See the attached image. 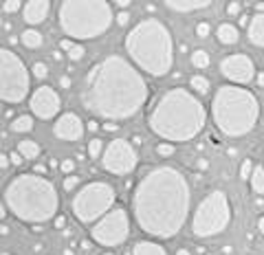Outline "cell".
I'll list each match as a JSON object with an SVG mask.
<instances>
[{"instance_id":"obj_18","label":"cell","mask_w":264,"mask_h":255,"mask_svg":"<svg viewBox=\"0 0 264 255\" xmlns=\"http://www.w3.org/2000/svg\"><path fill=\"white\" fill-rule=\"evenodd\" d=\"M247 35H249V42L253 47H264V14H255L251 18Z\"/></svg>"},{"instance_id":"obj_38","label":"cell","mask_w":264,"mask_h":255,"mask_svg":"<svg viewBox=\"0 0 264 255\" xmlns=\"http://www.w3.org/2000/svg\"><path fill=\"white\" fill-rule=\"evenodd\" d=\"M128 22H130V14L128 11H121V14L117 16V24H119V27H125Z\"/></svg>"},{"instance_id":"obj_34","label":"cell","mask_w":264,"mask_h":255,"mask_svg":"<svg viewBox=\"0 0 264 255\" xmlns=\"http://www.w3.org/2000/svg\"><path fill=\"white\" fill-rule=\"evenodd\" d=\"M60 170H62L66 176H71L73 172H75V161H71V159H66V161H62V163H60Z\"/></svg>"},{"instance_id":"obj_36","label":"cell","mask_w":264,"mask_h":255,"mask_svg":"<svg viewBox=\"0 0 264 255\" xmlns=\"http://www.w3.org/2000/svg\"><path fill=\"white\" fill-rule=\"evenodd\" d=\"M53 224H55V229L64 231V229H66V218H64V216H55V218H53Z\"/></svg>"},{"instance_id":"obj_17","label":"cell","mask_w":264,"mask_h":255,"mask_svg":"<svg viewBox=\"0 0 264 255\" xmlns=\"http://www.w3.org/2000/svg\"><path fill=\"white\" fill-rule=\"evenodd\" d=\"M211 5V0H168L165 7L172 11H178V14H189V11H198L205 9V7Z\"/></svg>"},{"instance_id":"obj_11","label":"cell","mask_w":264,"mask_h":255,"mask_svg":"<svg viewBox=\"0 0 264 255\" xmlns=\"http://www.w3.org/2000/svg\"><path fill=\"white\" fill-rule=\"evenodd\" d=\"M130 233V220L125 209L117 207L112 211H108L101 220H97L91 229V238L101 246H119L125 242Z\"/></svg>"},{"instance_id":"obj_44","label":"cell","mask_w":264,"mask_h":255,"mask_svg":"<svg viewBox=\"0 0 264 255\" xmlns=\"http://www.w3.org/2000/svg\"><path fill=\"white\" fill-rule=\"evenodd\" d=\"M249 22H251V20L247 18V16H240V20H238V27H247Z\"/></svg>"},{"instance_id":"obj_10","label":"cell","mask_w":264,"mask_h":255,"mask_svg":"<svg viewBox=\"0 0 264 255\" xmlns=\"http://www.w3.org/2000/svg\"><path fill=\"white\" fill-rule=\"evenodd\" d=\"M29 88L31 80L24 62L11 48H2L0 51V97L7 104H20L29 95Z\"/></svg>"},{"instance_id":"obj_37","label":"cell","mask_w":264,"mask_h":255,"mask_svg":"<svg viewBox=\"0 0 264 255\" xmlns=\"http://www.w3.org/2000/svg\"><path fill=\"white\" fill-rule=\"evenodd\" d=\"M9 159H11V163H14L16 167H20V165H22V159H24V156L20 154L18 150H16V152H11V154H9Z\"/></svg>"},{"instance_id":"obj_42","label":"cell","mask_w":264,"mask_h":255,"mask_svg":"<svg viewBox=\"0 0 264 255\" xmlns=\"http://www.w3.org/2000/svg\"><path fill=\"white\" fill-rule=\"evenodd\" d=\"M60 86H62V88H71V77L62 75V77H60Z\"/></svg>"},{"instance_id":"obj_32","label":"cell","mask_w":264,"mask_h":255,"mask_svg":"<svg viewBox=\"0 0 264 255\" xmlns=\"http://www.w3.org/2000/svg\"><path fill=\"white\" fill-rule=\"evenodd\" d=\"M33 75L38 77V80H44V77L48 75L47 64H42V62H35V64H33Z\"/></svg>"},{"instance_id":"obj_23","label":"cell","mask_w":264,"mask_h":255,"mask_svg":"<svg viewBox=\"0 0 264 255\" xmlns=\"http://www.w3.org/2000/svg\"><path fill=\"white\" fill-rule=\"evenodd\" d=\"M20 42L27 48H40L42 47V33L35 31V29H27V31H22V35H20Z\"/></svg>"},{"instance_id":"obj_40","label":"cell","mask_w":264,"mask_h":255,"mask_svg":"<svg viewBox=\"0 0 264 255\" xmlns=\"http://www.w3.org/2000/svg\"><path fill=\"white\" fill-rule=\"evenodd\" d=\"M73 47H75V42H73V40H71V38H64V40H62V42H60V48H62V51H66V53H68V51H71V48H73Z\"/></svg>"},{"instance_id":"obj_31","label":"cell","mask_w":264,"mask_h":255,"mask_svg":"<svg viewBox=\"0 0 264 255\" xmlns=\"http://www.w3.org/2000/svg\"><path fill=\"white\" fill-rule=\"evenodd\" d=\"M86 55V51H84L82 44H75V47L68 51V57H71V62H77V60H82V57Z\"/></svg>"},{"instance_id":"obj_39","label":"cell","mask_w":264,"mask_h":255,"mask_svg":"<svg viewBox=\"0 0 264 255\" xmlns=\"http://www.w3.org/2000/svg\"><path fill=\"white\" fill-rule=\"evenodd\" d=\"M227 14H229V16H238V14H240V2H229V5H227Z\"/></svg>"},{"instance_id":"obj_19","label":"cell","mask_w":264,"mask_h":255,"mask_svg":"<svg viewBox=\"0 0 264 255\" xmlns=\"http://www.w3.org/2000/svg\"><path fill=\"white\" fill-rule=\"evenodd\" d=\"M216 38L220 44H227V47H231V44H235L238 40H240V31H238V27L231 22H222L220 27H218L216 31Z\"/></svg>"},{"instance_id":"obj_52","label":"cell","mask_w":264,"mask_h":255,"mask_svg":"<svg viewBox=\"0 0 264 255\" xmlns=\"http://www.w3.org/2000/svg\"><path fill=\"white\" fill-rule=\"evenodd\" d=\"M231 251H233V249H231V246H222V253H227V255H231Z\"/></svg>"},{"instance_id":"obj_49","label":"cell","mask_w":264,"mask_h":255,"mask_svg":"<svg viewBox=\"0 0 264 255\" xmlns=\"http://www.w3.org/2000/svg\"><path fill=\"white\" fill-rule=\"evenodd\" d=\"M82 249L88 251V249H91V242H88V240H82Z\"/></svg>"},{"instance_id":"obj_35","label":"cell","mask_w":264,"mask_h":255,"mask_svg":"<svg viewBox=\"0 0 264 255\" xmlns=\"http://www.w3.org/2000/svg\"><path fill=\"white\" fill-rule=\"evenodd\" d=\"M209 22H198L196 24V33H198V38H207L209 35Z\"/></svg>"},{"instance_id":"obj_21","label":"cell","mask_w":264,"mask_h":255,"mask_svg":"<svg viewBox=\"0 0 264 255\" xmlns=\"http://www.w3.org/2000/svg\"><path fill=\"white\" fill-rule=\"evenodd\" d=\"M16 150L20 152V154L24 156V159H29V161H35V159H38L40 156V145L35 141H31V139H22V141L18 143V147H16Z\"/></svg>"},{"instance_id":"obj_43","label":"cell","mask_w":264,"mask_h":255,"mask_svg":"<svg viewBox=\"0 0 264 255\" xmlns=\"http://www.w3.org/2000/svg\"><path fill=\"white\" fill-rule=\"evenodd\" d=\"M44 172H47V167H44V165H35V167H33V174L44 176Z\"/></svg>"},{"instance_id":"obj_12","label":"cell","mask_w":264,"mask_h":255,"mask_svg":"<svg viewBox=\"0 0 264 255\" xmlns=\"http://www.w3.org/2000/svg\"><path fill=\"white\" fill-rule=\"evenodd\" d=\"M137 161H139V156H137L135 145L125 139H112L101 154L104 170L115 176H125L130 172H135Z\"/></svg>"},{"instance_id":"obj_27","label":"cell","mask_w":264,"mask_h":255,"mask_svg":"<svg viewBox=\"0 0 264 255\" xmlns=\"http://www.w3.org/2000/svg\"><path fill=\"white\" fill-rule=\"evenodd\" d=\"M104 154V141L101 139H93L91 143H88V156L91 159H97V156Z\"/></svg>"},{"instance_id":"obj_2","label":"cell","mask_w":264,"mask_h":255,"mask_svg":"<svg viewBox=\"0 0 264 255\" xmlns=\"http://www.w3.org/2000/svg\"><path fill=\"white\" fill-rule=\"evenodd\" d=\"M82 106L106 121L132 119L148 101V84L128 60L108 55L88 71L79 93Z\"/></svg>"},{"instance_id":"obj_8","label":"cell","mask_w":264,"mask_h":255,"mask_svg":"<svg viewBox=\"0 0 264 255\" xmlns=\"http://www.w3.org/2000/svg\"><path fill=\"white\" fill-rule=\"evenodd\" d=\"M231 222V205L225 191L216 189L202 198L194 211L192 233L196 238H211L222 233Z\"/></svg>"},{"instance_id":"obj_14","label":"cell","mask_w":264,"mask_h":255,"mask_svg":"<svg viewBox=\"0 0 264 255\" xmlns=\"http://www.w3.org/2000/svg\"><path fill=\"white\" fill-rule=\"evenodd\" d=\"M29 108L38 119L48 121V119H53L60 112V108H62V99H60V95L55 93L51 86H40V88L31 95Z\"/></svg>"},{"instance_id":"obj_55","label":"cell","mask_w":264,"mask_h":255,"mask_svg":"<svg viewBox=\"0 0 264 255\" xmlns=\"http://www.w3.org/2000/svg\"><path fill=\"white\" fill-rule=\"evenodd\" d=\"M207 255H214V253H207Z\"/></svg>"},{"instance_id":"obj_33","label":"cell","mask_w":264,"mask_h":255,"mask_svg":"<svg viewBox=\"0 0 264 255\" xmlns=\"http://www.w3.org/2000/svg\"><path fill=\"white\" fill-rule=\"evenodd\" d=\"M64 189H66V191H71V189H75L77 185H79V178H77L75 174H71V176H66V178H64Z\"/></svg>"},{"instance_id":"obj_4","label":"cell","mask_w":264,"mask_h":255,"mask_svg":"<svg viewBox=\"0 0 264 255\" xmlns=\"http://www.w3.org/2000/svg\"><path fill=\"white\" fill-rule=\"evenodd\" d=\"M5 205L18 220L42 224L58 216L60 196L47 176L20 174L5 189Z\"/></svg>"},{"instance_id":"obj_51","label":"cell","mask_w":264,"mask_h":255,"mask_svg":"<svg viewBox=\"0 0 264 255\" xmlns=\"http://www.w3.org/2000/svg\"><path fill=\"white\" fill-rule=\"evenodd\" d=\"M0 231H2V236H7V233H9V227H7V224H2V227H0Z\"/></svg>"},{"instance_id":"obj_9","label":"cell","mask_w":264,"mask_h":255,"mask_svg":"<svg viewBox=\"0 0 264 255\" xmlns=\"http://www.w3.org/2000/svg\"><path fill=\"white\" fill-rule=\"evenodd\" d=\"M117 200V194L112 185L95 180V183L84 185L73 198V213L79 222L93 224L101 220L108 211H112V205Z\"/></svg>"},{"instance_id":"obj_3","label":"cell","mask_w":264,"mask_h":255,"mask_svg":"<svg viewBox=\"0 0 264 255\" xmlns=\"http://www.w3.org/2000/svg\"><path fill=\"white\" fill-rule=\"evenodd\" d=\"M205 123V106L185 88H170L163 93L148 119L150 130L168 143L192 141L198 132H202Z\"/></svg>"},{"instance_id":"obj_1","label":"cell","mask_w":264,"mask_h":255,"mask_svg":"<svg viewBox=\"0 0 264 255\" xmlns=\"http://www.w3.org/2000/svg\"><path fill=\"white\" fill-rule=\"evenodd\" d=\"M192 191L176 167H154L139 180L132 194V213L143 233L174 238L189 216Z\"/></svg>"},{"instance_id":"obj_20","label":"cell","mask_w":264,"mask_h":255,"mask_svg":"<svg viewBox=\"0 0 264 255\" xmlns=\"http://www.w3.org/2000/svg\"><path fill=\"white\" fill-rule=\"evenodd\" d=\"M132 255H168V251L161 244H156V242L141 240L132 246Z\"/></svg>"},{"instance_id":"obj_24","label":"cell","mask_w":264,"mask_h":255,"mask_svg":"<svg viewBox=\"0 0 264 255\" xmlns=\"http://www.w3.org/2000/svg\"><path fill=\"white\" fill-rule=\"evenodd\" d=\"M249 180H251V189H253L255 194L264 196V165H255Z\"/></svg>"},{"instance_id":"obj_16","label":"cell","mask_w":264,"mask_h":255,"mask_svg":"<svg viewBox=\"0 0 264 255\" xmlns=\"http://www.w3.org/2000/svg\"><path fill=\"white\" fill-rule=\"evenodd\" d=\"M48 9H51V2H48V0H29V2H24L22 18L27 24H40L47 20Z\"/></svg>"},{"instance_id":"obj_47","label":"cell","mask_w":264,"mask_h":255,"mask_svg":"<svg viewBox=\"0 0 264 255\" xmlns=\"http://www.w3.org/2000/svg\"><path fill=\"white\" fill-rule=\"evenodd\" d=\"M255 81H258V86H264V73H258V75H255Z\"/></svg>"},{"instance_id":"obj_50","label":"cell","mask_w":264,"mask_h":255,"mask_svg":"<svg viewBox=\"0 0 264 255\" xmlns=\"http://www.w3.org/2000/svg\"><path fill=\"white\" fill-rule=\"evenodd\" d=\"M176 255H192V253H189L187 249H178V251H176Z\"/></svg>"},{"instance_id":"obj_22","label":"cell","mask_w":264,"mask_h":255,"mask_svg":"<svg viewBox=\"0 0 264 255\" xmlns=\"http://www.w3.org/2000/svg\"><path fill=\"white\" fill-rule=\"evenodd\" d=\"M31 128H33V117H31V114H20V117H16L14 121H11L9 130L11 132L22 134V132H31Z\"/></svg>"},{"instance_id":"obj_25","label":"cell","mask_w":264,"mask_h":255,"mask_svg":"<svg viewBox=\"0 0 264 255\" xmlns=\"http://www.w3.org/2000/svg\"><path fill=\"white\" fill-rule=\"evenodd\" d=\"M189 86L194 88V93L205 95L207 90H209V80H207V77H202V75H194L192 80H189Z\"/></svg>"},{"instance_id":"obj_29","label":"cell","mask_w":264,"mask_h":255,"mask_svg":"<svg viewBox=\"0 0 264 255\" xmlns=\"http://www.w3.org/2000/svg\"><path fill=\"white\" fill-rule=\"evenodd\" d=\"M18 9H24V5L20 0H7V2H2V11L5 14H16Z\"/></svg>"},{"instance_id":"obj_46","label":"cell","mask_w":264,"mask_h":255,"mask_svg":"<svg viewBox=\"0 0 264 255\" xmlns=\"http://www.w3.org/2000/svg\"><path fill=\"white\" fill-rule=\"evenodd\" d=\"M115 5H117V7H121V9H124V7H130V0H117Z\"/></svg>"},{"instance_id":"obj_26","label":"cell","mask_w":264,"mask_h":255,"mask_svg":"<svg viewBox=\"0 0 264 255\" xmlns=\"http://www.w3.org/2000/svg\"><path fill=\"white\" fill-rule=\"evenodd\" d=\"M192 64L196 68H207V66H209V53L202 51V48H201V51H194L192 53Z\"/></svg>"},{"instance_id":"obj_6","label":"cell","mask_w":264,"mask_h":255,"mask_svg":"<svg viewBox=\"0 0 264 255\" xmlns=\"http://www.w3.org/2000/svg\"><path fill=\"white\" fill-rule=\"evenodd\" d=\"M211 117L225 137H245L258 123L260 104L245 86L225 84L216 90V97L211 101Z\"/></svg>"},{"instance_id":"obj_30","label":"cell","mask_w":264,"mask_h":255,"mask_svg":"<svg viewBox=\"0 0 264 255\" xmlns=\"http://www.w3.org/2000/svg\"><path fill=\"white\" fill-rule=\"evenodd\" d=\"M156 154H158V156H165V159H168V156L174 154V145H172V143H168V141H165V143H158V145H156Z\"/></svg>"},{"instance_id":"obj_5","label":"cell","mask_w":264,"mask_h":255,"mask_svg":"<svg viewBox=\"0 0 264 255\" xmlns=\"http://www.w3.org/2000/svg\"><path fill=\"white\" fill-rule=\"evenodd\" d=\"M125 51L141 71H145L152 77H163L172 68L174 62L172 33L161 20L154 18L141 20L125 35Z\"/></svg>"},{"instance_id":"obj_53","label":"cell","mask_w":264,"mask_h":255,"mask_svg":"<svg viewBox=\"0 0 264 255\" xmlns=\"http://www.w3.org/2000/svg\"><path fill=\"white\" fill-rule=\"evenodd\" d=\"M104 255H112V253H104Z\"/></svg>"},{"instance_id":"obj_7","label":"cell","mask_w":264,"mask_h":255,"mask_svg":"<svg viewBox=\"0 0 264 255\" xmlns=\"http://www.w3.org/2000/svg\"><path fill=\"white\" fill-rule=\"evenodd\" d=\"M112 20V7L104 0H64L60 5V27L71 40L99 38Z\"/></svg>"},{"instance_id":"obj_48","label":"cell","mask_w":264,"mask_h":255,"mask_svg":"<svg viewBox=\"0 0 264 255\" xmlns=\"http://www.w3.org/2000/svg\"><path fill=\"white\" fill-rule=\"evenodd\" d=\"M196 165H198V170H207V165H209V163H207L205 159H201V161H198Z\"/></svg>"},{"instance_id":"obj_15","label":"cell","mask_w":264,"mask_h":255,"mask_svg":"<svg viewBox=\"0 0 264 255\" xmlns=\"http://www.w3.org/2000/svg\"><path fill=\"white\" fill-rule=\"evenodd\" d=\"M53 134L60 141H79L84 134V123L82 119L73 112H66L62 117H58L55 126H53Z\"/></svg>"},{"instance_id":"obj_13","label":"cell","mask_w":264,"mask_h":255,"mask_svg":"<svg viewBox=\"0 0 264 255\" xmlns=\"http://www.w3.org/2000/svg\"><path fill=\"white\" fill-rule=\"evenodd\" d=\"M220 73L222 77H227L229 81L238 86H245L249 81L255 80V66L251 62L249 55H242V53H235V55H227L220 62Z\"/></svg>"},{"instance_id":"obj_45","label":"cell","mask_w":264,"mask_h":255,"mask_svg":"<svg viewBox=\"0 0 264 255\" xmlns=\"http://www.w3.org/2000/svg\"><path fill=\"white\" fill-rule=\"evenodd\" d=\"M258 229H260V233L264 236V216H260V218H258Z\"/></svg>"},{"instance_id":"obj_41","label":"cell","mask_w":264,"mask_h":255,"mask_svg":"<svg viewBox=\"0 0 264 255\" xmlns=\"http://www.w3.org/2000/svg\"><path fill=\"white\" fill-rule=\"evenodd\" d=\"M9 163H11L9 154H2V156H0V167H2V170H9Z\"/></svg>"},{"instance_id":"obj_28","label":"cell","mask_w":264,"mask_h":255,"mask_svg":"<svg viewBox=\"0 0 264 255\" xmlns=\"http://www.w3.org/2000/svg\"><path fill=\"white\" fill-rule=\"evenodd\" d=\"M253 161L251 159H245L242 161V165H240V178L242 180H247V178H251V174H253Z\"/></svg>"},{"instance_id":"obj_54","label":"cell","mask_w":264,"mask_h":255,"mask_svg":"<svg viewBox=\"0 0 264 255\" xmlns=\"http://www.w3.org/2000/svg\"><path fill=\"white\" fill-rule=\"evenodd\" d=\"M2 255H11V253H2Z\"/></svg>"}]
</instances>
